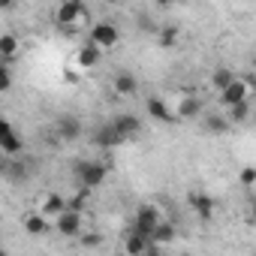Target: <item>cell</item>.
Listing matches in <instances>:
<instances>
[{"label": "cell", "mask_w": 256, "mask_h": 256, "mask_svg": "<svg viewBox=\"0 0 256 256\" xmlns=\"http://www.w3.org/2000/svg\"><path fill=\"white\" fill-rule=\"evenodd\" d=\"M145 108H148L151 120H160V124H175V120H178V118H175V108H169L160 96H148Z\"/></svg>", "instance_id": "cell-12"}, {"label": "cell", "mask_w": 256, "mask_h": 256, "mask_svg": "<svg viewBox=\"0 0 256 256\" xmlns=\"http://www.w3.org/2000/svg\"><path fill=\"white\" fill-rule=\"evenodd\" d=\"M208 133H226L229 130V118H208Z\"/></svg>", "instance_id": "cell-23"}, {"label": "cell", "mask_w": 256, "mask_h": 256, "mask_svg": "<svg viewBox=\"0 0 256 256\" xmlns=\"http://www.w3.org/2000/svg\"><path fill=\"white\" fill-rule=\"evenodd\" d=\"M16 54H18V36L16 34H4L0 36V58H4V64L12 60Z\"/></svg>", "instance_id": "cell-19"}, {"label": "cell", "mask_w": 256, "mask_h": 256, "mask_svg": "<svg viewBox=\"0 0 256 256\" xmlns=\"http://www.w3.org/2000/svg\"><path fill=\"white\" fill-rule=\"evenodd\" d=\"M120 247H124V256H145V253H148V247H151V241H148L145 235H139L136 229H130V232L124 235Z\"/></svg>", "instance_id": "cell-11"}, {"label": "cell", "mask_w": 256, "mask_h": 256, "mask_svg": "<svg viewBox=\"0 0 256 256\" xmlns=\"http://www.w3.org/2000/svg\"><path fill=\"white\" fill-rule=\"evenodd\" d=\"M4 256H10V253H4Z\"/></svg>", "instance_id": "cell-31"}, {"label": "cell", "mask_w": 256, "mask_h": 256, "mask_svg": "<svg viewBox=\"0 0 256 256\" xmlns=\"http://www.w3.org/2000/svg\"><path fill=\"white\" fill-rule=\"evenodd\" d=\"M241 187H256V166H247V169H241Z\"/></svg>", "instance_id": "cell-25"}, {"label": "cell", "mask_w": 256, "mask_h": 256, "mask_svg": "<svg viewBox=\"0 0 256 256\" xmlns=\"http://www.w3.org/2000/svg\"><path fill=\"white\" fill-rule=\"evenodd\" d=\"M145 256H163V247H157V244H151V247H148V253H145Z\"/></svg>", "instance_id": "cell-28"}, {"label": "cell", "mask_w": 256, "mask_h": 256, "mask_svg": "<svg viewBox=\"0 0 256 256\" xmlns=\"http://www.w3.org/2000/svg\"><path fill=\"white\" fill-rule=\"evenodd\" d=\"M78 78H82V72H78V70H72V66H70V70H66V76H64V82H72V84H76Z\"/></svg>", "instance_id": "cell-27"}, {"label": "cell", "mask_w": 256, "mask_h": 256, "mask_svg": "<svg viewBox=\"0 0 256 256\" xmlns=\"http://www.w3.org/2000/svg\"><path fill=\"white\" fill-rule=\"evenodd\" d=\"M112 126L118 130V136L126 142V139H136V136H139V130H142V120H139L136 114H130V112H124V114H114Z\"/></svg>", "instance_id": "cell-8"}, {"label": "cell", "mask_w": 256, "mask_h": 256, "mask_svg": "<svg viewBox=\"0 0 256 256\" xmlns=\"http://www.w3.org/2000/svg\"><path fill=\"white\" fill-rule=\"evenodd\" d=\"M163 223V211L157 208V205H139L136 208V217H133V229L139 232V235H145L148 241H151V235L157 232V226Z\"/></svg>", "instance_id": "cell-3"}, {"label": "cell", "mask_w": 256, "mask_h": 256, "mask_svg": "<svg viewBox=\"0 0 256 256\" xmlns=\"http://www.w3.org/2000/svg\"><path fill=\"white\" fill-rule=\"evenodd\" d=\"M175 238H178V229H175V223L163 220V223L157 226V232L151 235V244H157V247H166V244H172Z\"/></svg>", "instance_id": "cell-17"}, {"label": "cell", "mask_w": 256, "mask_h": 256, "mask_svg": "<svg viewBox=\"0 0 256 256\" xmlns=\"http://www.w3.org/2000/svg\"><path fill=\"white\" fill-rule=\"evenodd\" d=\"M76 181L82 190H96L106 181V166L96 160H78L76 163Z\"/></svg>", "instance_id": "cell-2"}, {"label": "cell", "mask_w": 256, "mask_h": 256, "mask_svg": "<svg viewBox=\"0 0 256 256\" xmlns=\"http://www.w3.org/2000/svg\"><path fill=\"white\" fill-rule=\"evenodd\" d=\"M58 130H60V139H78L82 124H78V118H60L58 120Z\"/></svg>", "instance_id": "cell-20"}, {"label": "cell", "mask_w": 256, "mask_h": 256, "mask_svg": "<svg viewBox=\"0 0 256 256\" xmlns=\"http://www.w3.org/2000/svg\"><path fill=\"white\" fill-rule=\"evenodd\" d=\"M187 202H190L193 214H196L202 223H211V220H214V214H217V202H214L211 193H205V190H190Z\"/></svg>", "instance_id": "cell-5"}, {"label": "cell", "mask_w": 256, "mask_h": 256, "mask_svg": "<svg viewBox=\"0 0 256 256\" xmlns=\"http://www.w3.org/2000/svg\"><path fill=\"white\" fill-rule=\"evenodd\" d=\"M42 217H48V220H58L60 214H66L70 211V205L64 202V196L60 193H46V196H40V208H36Z\"/></svg>", "instance_id": "cell-9"}, {"label": "cell", "mask_w": 256, "mask_h": 256, "mask_svg": "<svg viewBox=\"0 0 256 256\" xmlns=\"http://www.w3.org/2000/svg\"><path fill=\"white\" fill-rule=\"evenodd\" d=\"M54 229H58V235H64V238H78V232H82V214H78L76 208H70L66 214H60V217L54 220Z\"/></svg>", "instance_id": "cell-10"}, {"label": "cell", "mask_w": 256, "mask_h": 256, "mask_svg": "<svg viewBox=\"0 0 256 256\" xmlns=\"http://www.w3.org/2000/svg\"><path fill=\"white\" fill-rule=\"evenodd\" d=\"M199 108H202L199 96H193V94H181V96H178V106H175V118H178V120H190V118L199 114Z\"/></svg>", "instance_id": "cell-14"}, {"label": "cell", "mask_w": 256, "mask_h": 256, "mask_svg": "<svg viewBox=\"0 0 256 256\" xmlns=\"http://www.w3.org/2000/svg\"><path fill=\"white\" fill-rule=\"evenodd\" d=\"M90 42L100 52H108V48H114L120 42V30L112 22H96V24H90Z\"/></svg>", "instance_id": "cell-4"}, {"label": "cell", "mask_w": 256, "mask_h": 256, "mask_svg": "<svg viewBox=\"0 0 256 256\" xmlns=\"http://www.w3.org/2000/svg\"><path fill=\"white\" fill-rule=\"evenodd\" d=\"M0 148H4L6 157H16V154L24 151V136L16 133L12 120H0Z\"/></svg>", "instance_id": "cell-6"}, {"label": "cell", "mask_w": 256, "mask_h": 256, "mask_svg": "<svg viewBox=\"0 0 256 256\" xmlns=\"http://www.w3.org/2000/svg\"><path fill=\"white\" fill-rule=\"evenodd\" d=\"M100 58H102V52L94 46V42H84V46H78L76 48V54H72V70H94L96 64H100Z\"/></svg>", "instance_id": "cell-7"}, {"label": "cell", "mask_w": 256, "mask_h": 256, "mask_svg": "<svg viewBox=\"0 0 256 256\" xmlns=\"http://www.w3.org/2000/svg\"><path fill=\"white\" fill-rule=\"evenodd\" d=\"M94 145L96 148H118V145H124V139L118 136V130L112 124H106V126H100V130L94 133Z\"/></svg>", "instance_id": "cell-16"}, {"label": "cell", "mask_w": 256, "mask_h": 256, "mask_svg": "<svg viewBox=\"0 0 256 256\" xmlns=\"http://www.w3.org/2000/svg\"><path fill=\"white\" fill-rule=\"evenodd\" d=\"M160 46L163 48H175L178 46V28H163L160 30Z\"/></svg>", "instance_id": "cell-22"}, {"label": "cell", "mask_w": 256, "mask_h": 256, "mask_svg": "<svg viewBox=\"0 0 256 256\" xmlns=\"http://www.w3.org/2000/svg\"><path fill=\"white\" fill-rule=\"evenodd\" d=\"M54 22L64 30H76V28L88 24L90 16H88V6L78 4V0H64V4H58V10H54Z\"/></svg>", "instance_id": "cell-1"}, {"label": "cell", "mask_w": 256, "mask_h": 256, "mask_svg": "<svg viewBox=\"0 0 256 256\" xmlns=\"http://www.w3.org/2000/svg\"><path fill=\"white\" fill-rule=\"evenodd\" d=\"M22 229L28 232V235H34V238H42V235H48V217H42L40 211H30V214H24L22 217Z\"/></svg>", "instance_id": "cell-13"}, {"label": "cell", "mask_w": 256, "mask_h": 256, "mask_svg": "<svg viewBox=\"0 0 256 256\" xmlns=\"http://www.w3.org/2000/svg\"><path fill=\"white\" fill-rule=\"evenodd\" d=\"M253 214H256V199H253Z\"/></svg>", "instance_id": "cell-30"}, {"label": "cell", "mask_w": 256, "mask_h": 256, "mask_svg": "<svg viewBox=\"0 0 256 256\" xmlns=\"http://www.w3.org/2000/svg\"><path fill=\"white\" fill-rule=\"evenodd\" d=\"M10 88H12V70L4 64L0 66V94H10Z\"/></svg>", "instance_id": "cell-24"}, {"label": "cell", "mask_w": 256, "mask_h": 256, "mask_svg": "<svg viewBox=\"0 0 256 256\" xmlns=\"http://www.w3.org/2000/svg\"><path fill=\"white\" fill-rule=\"evenodd\" d=\"M100 244H102V235H100V232H88V235H82V247L94 250V247H100Z\"/></svg>", "instance_id": "cell-26"}, {"label": "cell", "mask_w": 256, "mask_h": 256, "mask_svg": "<svg viewBox=\"0 0 256 256\" xmlns=\"http://www.w3.org/2000/svg\"><path fill=\"white\" fill-rule=\"evenodd\" d=\"M247 118H250V102H241V106L229 108V124H244Z\"/></svg>", "instance_id": "cell-21"}, {"label": "cell", "mask_w": 256, "mask_h": 256, "mask_svg": "<svg viewBox=\"0 0 256 256\" xmlns=\"http://www.w3.org/2000/svg\"><path fill=\"white\" fill-rule=\"evenodd\" d=\"M235 78H238V76H235L229 66H220V70H214V72H211V88H214L217 94H223L229 84H235Z\"/></svg>", "instance_id": "cell-18"}, {"label": "cell", "mask_w": 256, "mask_h": 256, "mask_svg": "<svg viewBox=\"0 0 256 256\" xmlns=\"http://www.w3.org/2000/svg\"><path fill=\"white\" fill-rule=\"evenodd\" d=\"M250 64H253V76H256V54H253V60H250Z\"/></svg>", "instance_id": "cell-29"}, {"label": "cell", "mask_w": 256, "mask_h": 256, "mask_svg": "<svg viewBox=\"0 0 256 256\" xmlns=\"http://www.w3.org/2000/svg\"><path fill=\"white\" fill-rule=\"evenodd\" d=\"M112 88H114V94H118V96H133V94H136V88H139V82H136V76H133L130 70H120V72L114 76Z\"/></svg>", "instance_id": "cell-15"}]
</instances>
